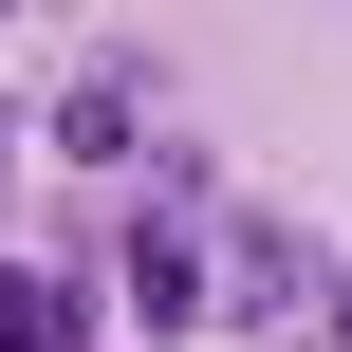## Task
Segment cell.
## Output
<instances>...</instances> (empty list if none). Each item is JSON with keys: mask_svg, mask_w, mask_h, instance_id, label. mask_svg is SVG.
I'll list each match as a JSON object with an SVG mask.
<instances>
[{"mask_svg": "<svg viewBox=\"0 0 352 352\" xmlns=\"http://www.w3.org/2000/svg\"><path fill=\"white\" fill-rule=\"evenodd\" d=\"M111 297H130L148 352L223 334V186H204V148L148 167V186H111Z\"/></svg>", "mask_w": 352, "mask_h": 352, "instance_id": "6da1fadb", "label": "cell"}, {"mask_svg": "<svg viewBox=\"0 0 352 352\" xmlns=\"http://www.w3.org/2000/svg\"><path fill=\"white\" fill-rule=\"evenodd\" d=\"M37 148H56V186H148V167H186V111H167V56H148V37L74 56V74L37 93Z\"/></svg>", "mask_w": 352, "mask_h": 352, "instance_id": "7a4b0ae2", "label": "cell"}, {"mask_svg": "<svg viewBox=\"0 0 352 352\" xmlns=\"http://www.w3.org/2000/svg\"><path fill=\"white\" fill-rule=\"evenodd\" d=\"M19 148H37V111H0V204H19Z\"/></svg>", "mask_w": 352, "mask_h": 352, "instance_id": "3957f363", "label": "cell"}]
</instances>
